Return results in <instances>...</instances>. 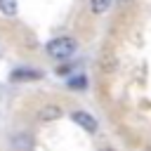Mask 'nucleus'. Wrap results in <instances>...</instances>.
<instances>
[{"instance_id":"1","label":"nucleus","mask_w":151,"mask_h":151,"mask_svg":"<svg viewBox=\"0 0 151 151\" xmlns=\"http://www.w3.org/2000/svg\"><path fill=\"white\" fill-rule=\"evenodd\" d=\"M45 50H47V54H50L52 59H68V57L76 54L78 40L71 38V35H59V38L50 40V42L45 45Z\"/></svg>"},{"instance_id":"2","label":"nucleus","mask_w":151,"mask_h":151,"mask_svg":"<svg viewBox=\"0 0 151 151\" xmlns=\"http://www.w3.org/2000/svg\"><path fill=\"white\" fill-rule=\"evenodd\" d=\"M71 120L76 123V125H80L85 132H90V134H94L97 130H99V123H97V118L92 116V113H87V111H71Z\"/></svg>"},{"instance_id":"3","label":"nucleus","mask_w":151,"mask_h":151,"mask_svg":"<svg viewBox=\"0 0 151 151\" xmlns=\"http://www.w3.org/2000/svg\"><path fill=\"white\" fill-rule=\"evenodd\" d=\"M42 78V71L38 68H14L9 73V80L14 83H24V80H40Z\"/></svg>"},{"instance_id":"4","label":"nucleus","mask_w":151,"mask_h":151,"mask_svg":"<svg viewBox=\"0 0 151 151\" xmlns=\"http://www.w3.org/2000/svg\"><path fill=\"white\" fill-rule=\"evenodd\" d=\"M61 116H64V111H61V106H57V104H47V106H42V109L38 111V120H42V123L59 120Z\"/></svg>"},{"instance_id":"5","label":"nucleus","mask_w":151,"mask_h":151,"mask_svg":"<svg viewBox=\"0 0 151 151\" xmlns=\"http://www.w3.org/2000/svg\"><path fill=\"white\" fill-rule=\"evenodd\" d=\"M0 12L5 17H14L19 12V2L17 0H0Z\"/></svg>"},{"instance_id":"6","label":"nucleus","mask_w":151,"mask_h":151,"mask_svg":"<svg viewBox=\"0 0 151 151\" xmlns=\"http://www.w3.org/2000/svg\"><path fill=\"white\" fill-rule=\"evenodd\" d=\"M14 146H17V151H31V137L26 132H19L14 137Z\"/></svg>"},{"instance_id":"7","label":"nucleus","mask_w":151,"mask_h":151,"mask_svg":"<svg viewBox=\"0 0 151 151\" xmlns=\"http://www.w3.org/2000/svg\"><path fill=\"white\" fill-rule=\"evenodd\" d=\"M111 2L113 0H90V9H92V14H104V12H109Z\"/></svg>"},{"instance_id":"8","label":"nucleus","mask_w":151,"mask_h":151,"mask_svg":"<svg viewBox=\"0 0 151 151\" xmlns=\"http://www.w3.org/2000/svg\"><path fill=\"white\" fill-rule=\"evenodd\" d=\"M68 87H73V90H85V87H87V78H85V76L68 78Z\"/></svg>"},{"instance_id":"9","label":"nucleus","mask_w":151,"mask_h":151,"mask_svg":"<svg viewBox=\"0 0 151 151\" xmlns=\"http://www.w3.org/2000/svg\"><path fill=\"white\" fill-rule=\"evenodd\" d=\"M101 151H116V149H111V146H104V149H101Z\"/></svg>"},{"instance_id":"10","label":"nucleus","mask_w":151,"mask_h":151,"mask_svg":"<svg viewBox=\"0 0 151 151\" xmlns=\"http://www.w3.org/2000/svg\"><path fill=\"white\" fill-rule=\"evenodd\" d=\"M118 2H130V0H118Z\"/></svg>"}]
</instances>
